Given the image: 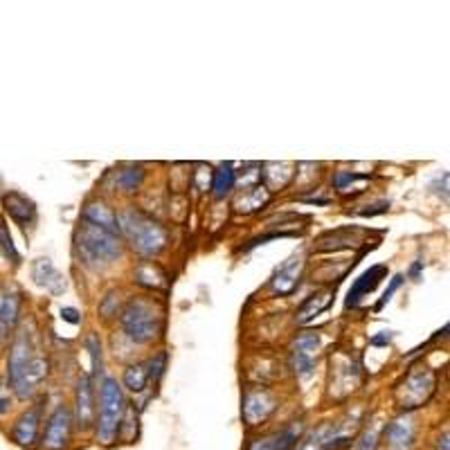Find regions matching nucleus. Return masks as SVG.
Returning a JSON list of instances; mask_svg holds the SVG:
<instances>
[{
    "mask_svg": "<svg viewBox=\"0 0 450 450\" xmlns=\"http://www.w3.org/2000/svg\"><path fill=\"white\" fill-rule=\"evenodd\" d=\"M32 280L38 284V286H43L45 291H50L52 295H61L65 291V280H63V275L56 271V268L52 266V262L47 259H36L32 264Z\"/></svg>",
    "mask_w": 450,
    "mask_h": 450,
    "instance_id": "obj_19",
    "label": "nucleus"
},
{
    "mask_svg": "<svg viewBox=\"0 0 450 450\" xmlns=\"http://www.w3.org/2000/svg\"><path fill=\"white\" fill-rule=\"evenodd\" d=\"M302 268H304V259L302 255H293L289 257L271 277V291L273 295H280V298H286L291 295L295 289L300 286L302 280Z\"/></svg>",
    "mask_w": 450,
    "mask_h": 450,
    "instance_id": "obj_14",
    "label": "nucleus"
},
{
    "mask_svg": "<svg viewBox=\"0 0 450 450\" xmlns=\"http://www.w3.org/2000/svg\"><path fill=\"white\" fill-rule=\"evenodd\" d=\"M421 268H424V262H421V259H417L412 266H410V273H408L410 280H412V282H419V280H421Z\"/></svg>",
    "mask_w": 450,
    "mask_h": 450,
    "instance_id": "obj_34",
    "label": "nucleus"
},
{
    "mask_svg": "<svg viewBox=\"0 0 450 450\" xmlns=\"http://www.w3.org/2000/svg\"><path fill=\"white\" fill-rule=\"evenodd\" d=\"M318 353H320V336H318V333L304 331V333H300L298 338H295L291 356H293L295 374H298L302 380H309L315 374Z\"/></svg>",
    "mask_w": 450,
    "mask_h": 450,
    "instance_id": "obj_9",
    "label": "nucleus"
},
{
    "mask_svg": "<svg viewBox=\"0 0 450 450\" xmlns=\"http://www.w3.org/2000/svg\"><path fill=\"white\" fill-rule=\"evenodd\" d=\"M86 221H90L95 225H99L104 230H109L113 234H120V221H118V214H115V209L104 203L99 198H93L88 203L83 205V216Z\"/></svg>",
    "mask_w": 450,
    "mask_h": 450,
    "instance_id": "obj_18",
    "label": "nucleus"
},
{
    "mask_svg": "<svg viewBox=\"0 0 450 450\" xmlns=\"http://www.w3.org/2000/svg\"><path fill=\"white\" fill-rule=\"evenodd\" d=\"M433 189H435V194L442 196L444 203H446V200H448V174H446V171L433 183Z\"/></svg>",
    "mask_w": 450,
    "mask_h": 450,
    "instance_id": "obj_32",
    "label": "nucleus"
},
{
    "mask_svg": "<svg viewBox=\"0 0 450 450\" xmlns=\"http://www.w3.org/2000/svg\"><path fill=\"white\" fill-rule=\"evenodd\" d=\"M120 234L127 236L131 248L145 257H156L167 248V230L142 209L129 207L118 216Z\"/></svg>",
    "mask_w": 450,
    "mask_h": 450,
    "instance_id": "obj_2",
    "label": "nucleus"
},
{
    "mask_svg": "<svg viewBox=\"0 0 450 450\" xmlns=\"http://www.w3.org/2000/svg\"><path fill=\"white\" fill-rule=\"evenodd\" d=\"M3 207L5 212L9 214V218L21 225L23 230L27 227H34L36 225V218H38V212H36V205L32 198H27L21 191H5L3 194Z\"/></svg>",
    "mask_w": 450,
    "mask_h": 450,
    "instance_id": "obj_15",
    "label": "nucleus"
},
{
    "mask_svg": "<svg viewBox=\"0 0 450 450\" xmlns=\"http://www.w3.org/2000/svg\"><path fill=\"white\" fill-rule=\"evenodd\" d=\"M385 277H387V266L376 264V266L367 268V271L362 273L356 282H353L347 300H344V306H347V309H356V306H360V302L365 300L369 293H374L378 289V284L385 280Z\"/></svg>",
    "mask_w": 450,
    "mask_h": 450,
    "instance_id": "obj_16",
    "label": "nucleus"
},
{
    "mask_svg": "<svg viewBox=\"0 0 450 450\" xmlns=\"http://www.w3.org/2000/svg\"><path fill=\"white\" fill-rule=\"evenodd\" d=\"M392 340V336H380V338H374L371 340V344H387Z\"/></svg>",
    "mask_w": 450,
    "mask_h": 450,
    "instance_id": "obj_35",
    "label": "nucleus"
},
{
    "mask_svg": "<svg viewBox=\"0 0 450 450\" xmlns=\"http://www.w3.org/2000/svg\"><path fill=\"white\" fill-rule=\"evenodd\" d=\"M122 329L138 344L153 342L165 331V311L151 298H133L122 311Z\"/></svg>",
    "mask_w": 450,
    "mask_h": 450,
    "instance_id": "obj_3",
    "label": "nucleus"
},
{
    "mask_svg": "<svg viewBox=\"0 0 450 450\" xmlns=\"http://www.w3.org/2000/svg\"><path fill=\"white\" fill-rule=\"evenodd\" d=\"M167 351H158L156 356H153L149 362H147V371H149V380L158 383L162 376H165V369H167Z\"/></svg>",
    "mask_w": 450,
    "mask_h": 450,
    "instance_id": "obj_28",
    "label": "nucleus"
},
{
    "mask_svg": "<svg viewBox=\"0 0 450 450\" xmlns=\"http://www.w3.org/2000/svg\"><path fill=\"white\" fill-rule=\"evenodd\" d=\"M403 282H405V280H403V275H394V277H392V282H389V286L385 289V293H383V298H380V300L376 302V306H374V311H376V313L385 309V304L392 300V295H394V293L401 289V284H403Z\"/></svg>",
    "mask_w": 450,
    "mask_h": 450,
    "instance_id": "obj_29",
    "label": "nucleus"
},
{
    "mask_svg": "<svg viewBox=\"0 0 450 450\" xmlns=\"http://www.w3.org/2000/svg\"><path fill=\"white\" fill-rule=\"evenodd\" d=\"M145 169H142L140 165H131L127 169H120L118 171V178H115V187H118L120 191H124V194H133V191H138L142 187V183H145Z\"/></svg>",
    "mask_w": 450,
    "mask_h": 450,
    "instance_id": "obj_24",
    "label": "nucleus"
},
{
    "mask_svg": "<svg viewBox=\"0 0 450 450\" xmlns=\"http://www.w3.org/2000/svg\"><path fill=\"white\" fill-rule=\"evenodd\" d=\"M61 320L70 322V324H79L81 315H79V311L74 309V306H63V309H61Z\"/></svg>",
    "mask_w": 450,
    "mask_h": 450,
    "instance_id": "obj_33",
    "label": "nucleus"
},
{
    "mask_svg": "<svg viewBox=\"0 0 450 450\" xmlns=\"http://www.w3.org/2000/svg\"><path fill=\"white\" fill-rule=\"evenodd\" d=\"M0 257L7 262H12L14 266L21 262V255H18L16 246L12 241V234H9V227H7V221L3 216H0Z\"/></svg>",
    "mask_w": 450,
    "mask_h": 450,
    "instance_id": "obj_26",
    "label": "nucleus"
},
{
    "mask_svg": "<svg viewBox=\"0 0 450 450\" xmlns=\"http://www.w3.org/2000/svg\"><path fill=\"white\" fill-rule=\"evenodd\" d=\"M74 252L90 271H102L122 257V239L81 218L74 230Z\"/></svg>",
    "mask_w": 450,
    "mask_h": 450,
    "instance_id": "obj_1",
    "label": "nucleus"
},
{
    "mask_svg": "<svg viewBox=\"0 0 450 450\" xmlns=\"http://www.w3.org/2000/svg\"><path fill=\"white\" fill-rule=\"evenodd\" d=\"M9 408H12V394H9L7 383L0 380V415H7Z\"/></svg>",
    "mask_w": 450,
    "mask_h": 450,
    "instance_id": "obj_30",
    "label": "nucleus"
},
{
    "mask_svg": "<svg viewBox=\"0 0 450 450\" xmlns=\"http://www.w3.org/2000/svg\"><path fill=\"white\" fill-rule=\"evenodd\" d=\"M23 293L16 286L7 284L0 289V347L14 338L18 322H21Z\"/></svg>",
    "mask_w": 450,
    "mask_h": 450,
    "instance_id": "obj_7",
    "label": "nucleus"
},
{
    "mask_svg": "<svg viewBox=\"0 0 450 450\" xmlns=\"http://www.w3.org/2000/svg\"><path fill=\"white\" fill-rule=\"evenodd\" d=\"M389 209V200H378L374 205H367V209H360V216H378Z\"/></svg>",
    "mask_w": 450,
    "mask_h": 450,
    "instance_id": "obj_31",
    "label": "nucleus"
},
{
    "mask_svg": "<svg viewBox=\"0 0 450 450\" xmlns=\"http://www.w3.org/2000/svg\"><path fill=\"white\" fill-rule=\"evenodd\" d=\"M136 280H138V284H142L145 289H151V291H158V289H162V286H167V275L162 273V268L153 262H145V264L138 266Z\"/></svg>",
    "mask_w": 450,
    "mask_h": 450,
    "instance_id": "obj_23",
    "label": "nucleus"
},
{
    "mask_svg": "<svg viewBox=\"0 0 450 450\" xmlns=\"http://www.w3.org/2000/svg\"><path fill=\"white\" fill-rule=\"evenodd\" d=\"M147 383H149L147 362H136V365L124 369V387H127V389L140 394V392L147 389Z\"/></svg>",
    "mask_w": 450,
    "mask_h": 450,
    "instance_id": "obj_25",
    "label": "nucleus"
},
{
    "mask_svg": "<svg viewBox=\"0 0 450 450\" xmlns=\"http://www.w3.org/2000/svg\"><path fill=\"white\" fill-rule=\"evenodd\" d=\"M86 344H88L90 358H93V374H95V378H99L102 371H104V360H102V342H99L97 333H90Z\"/></svg>",
    "mask_w": 450,
    "mask_h": 450,
    "instance_id": "obj_27",
    "label": "nucleus"
},
{
    "mask_svg": "<svg viewBox=\"0 0 450 450\" xmlns=\"http://www.w3.org/2000/svg\"><path fill=\"white\" fill-rule=\"evenodd\" d=\"M333 295H336V289H329V291H318V293H313L309 295L302 304H300V309L298 313H295V320H298L300 324H306L309 320H313L315 315H320L329 309V306L333 304Z\"/></svg>",
    "mask_w": 450,
    "mask_h": 450,
    "instance_id": "obj_20",
    "label": "nucleus"
},
{
    "mask_svg": "<svg viewBox=\"0 0 450 450\" xmlns=\"http://www.w3.org/2000/svg\"><path fill=\"white\" fill-rule=\"evenodd\" d=\"M97 408H95V383L90 374H81L77 383V426L88 430L95 424Z\"/></svg>",
    "mask_w": 450,
    "mask_h": 450,
    "instance_id": "obj_17",
    "label": "nucleus"
},
{
    "mask_svg": "<svg viewBox=\"0 0 450 450\" xmlns=\"http://www.w3.org/2000/svg\"><path fill=\"white\" fill-rule=\"evenodd\" d=\"M43 403L45 399H38L32 408H27L25 412L16 419L12 426V439L16 446L21 448H34L38 442V433H41V421H43Z\"/></svg>",
    "mask_w": 450,
    "mask_h": 450,
    "instance_id": "obj_12",
    "label": "nucleus"
},
{
    "mask_svg": "<svg viewBox=\"0 0 450 450\" xmlns=\"http://www.w3.org/2000/svg\"><path fill=\"white\" fill-rule=\"evenodd\" d=\"M72 412L70 408L61 403L54 408V412L47 417V424L41 437V448L43 450H65L70 446L72 437Z\"/></svg>",
    "mask_w": 450,
    "mask_h": 450,
    "instance_id": "obj_6",
    "label": "nucleus"
},
{
    "mask_svg": "<svg viewBox=\"0 0 450 450\" xmlns=\"http://www.w3.org/2000/svg\"><path fill=\"white\" fill-rule=\"evenodd\" d=\"M304 433V424L302 421H291L280 430H273V433L255 437L248 442L246 450H295V446L300 444Z\"/></svg>",
    "mask_w": 450,
    "mask_h": 450,
    "instance_id": "obj_11",
    "label": "nucleus"
},
{
    "mask_svg": "<svg viewBox=\"0 0 450 450\" xmlns=\"http://www.w3.org/2000/svg\"><path fill=\"white\" fill-rule=\"evenodd\" d=\"M129 401L124 396L118 378L106 376L99 385V408H97V439L102 446H113L118 442L122 419L127 415Z\"/></svg>",
    "mask_w": 450,
    "mask_h": 450,
    "instance_id": "obj_4",
    "label": "nucleus"
},
{
    "mask_svg": "<svg viewBox=\"0 0 450 450\" xmlns=\"http://www.w3.org/2000/svg\"><path fill=\"white\" fill-rule=\"evenodd\" d=\"M349 444H351V435L344 430L342 424H322L306 439H300L295 450H342Z\"/></svg>",
    "mask_w": 450,
    "mask_h": 450,
    "instance_id": "obj_10",
    "label": "nucleus"
},
{
    "mask_svg": "<svg viewBox=\"0 0 450 450\" xmlns=\"http://www.w3.org/2000/svg\"><path fill=\"white\" fill-rule=\"evenodd\" d=\"M435 389V374L424 365L412 367V371L405 376V380L399 385V403L405 410H417L428 401V396Z\"/></svg>",
    "mask_w": 450,
    "mask_h": 450,
    "instance_id": "obj_5",
    "label": "nucleus"
},
{
    "mask_svg": "<svg viewBox=\"0 0 450 450\" xmlns=\"http://www.w3.org/2000/svg\"><path fill=\"white\" fill-rule=\"evenodd\" d=\"M417 419L415 415H401L392 424H387L385 433H383V442L387 450H415L417 442Z\"/></svg>",
    "mask_w": 450,
    "mask_h": 450,
    "instance_id": "obj_13",
    "label": "nucleus"
},
{
    "mask_svg": "<svg viewBox=\"0 0 450 450\" xmlns=\"http://www.w3.org/2000/svg\"><path fill=\"white\" fill-rule=\"evenodd\" d=\"M236 187V171L232 162H223L212 174V194L216 200H223L234 191Z\"/></svg>",
    "mask_w": 450,
    "mask_h": 450,
    "instance_id": "obj_22",
    "label": "nucleus"
},
{
    "mask_svg": "<svg viewBox=\"0 0 450 450\" xmlns=\"http://www.w3.org/2000/svg\"><path fill=\"white\" fill-rule=\"evenodd\" d=\"M371 180L369 174H360V171H347L340 169L333 174V187H336L340 194L349 196V194H360L365 191V185Z\"/></svg>",
    "mask_w": 450,
    "mask_h": 450,
    "instance_id": "obj_21",
    "label": "nucleus"
},
{
    "mask_svg": "<svg viewBox=\"0 0 450 450\" xmlns=\"http://www.w3.org/2000/svg\"><path fill=\"white\" fill-rule=\"evenodd\" d=\"M277 410V399L271 389L266 387H248L241 405V417L246 426H262L264 421L271 419V415Z\"/></svg>",
    "mask_w": 450,
    "mask_h": 450,
    "instance_id": "obj_8",
    "label": "nucleus"
}]
</instances>
